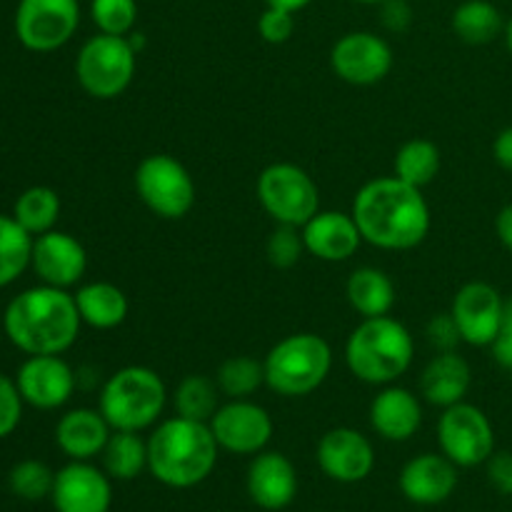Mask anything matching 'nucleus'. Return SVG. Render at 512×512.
<instances>
[{
	"mask_svg": "<svg viewBox=\"0 0 512 512\" xmlns=\"http://www.w3.org/2000/svg\"><path fill=\"white\" fill-rule=\"evenodd\" d=\"M353 218L365 243L380 250H413L428 238L430 208L420 188L400 178H375L358 190Z\"/></svg>",
	"mask_w": 512,
	"mask_h": 512,
	"instance_id": "1",
	"label": "nucleus"
},
{
	"mask_svg": "<svg viewBox=\"0 0 512 512\" xmlns=\"http://www.w3.org/2000/svg\"><path fill=\"white\" fill-rule=\"evenodd\" d=\"M80 325L75 295L43 283L15 295L3 315L5 335L25 355H63L78 340Z\"/></svg>",
	"mask_w": 512,
	"mask_h": 512,
	"instance_id": "2",
	"label": "nucleus"
},
{
	"mask_svg": "<svg viewBox=\"0 0 512 512\" xmlns=\"http://www.w3.org/2000/svg\"><path fill=\"white\" fill-rule=\"evenodd\" d=\"M218 453L208 423L175 415L150 433L148 470L165 488L188 490L210 478L218 465Z\"/></svg>",
	"mask_w": 512,
	"mask_h": 512,
	"instance_id": "3",
	"label": "nucleus"
},
{
	"mask_svg": "<svg viewBox=\"0 0 512 512\" xmlns=\"http://www.w3.org/2000/svg\"><path fill=\"white\" fill-rule=\"evenodd\" d=\"M413 358V335L390 315L363 318L345 343V365L355 378L368 385H393L408 373Z\"/></svg>",
	"mask_w": 512,
	"mask_h": 512,
	"instance_id": "4",
	"label": "nucleus"
},
{
	"mask_svg": "<svg viewBox=\"0 0 512 512\" xmlns=\"http://www.w3.org/2000/svg\"><path fill=\"white\" fill-rule=\"evenodd\" d=\"M168 403V388L153 368L128 365L110 375L100 388L98 410L113 430L143 433L153 428Z\"/></svg>",
	"mask_w": 512,
	"mask_h": 512,
	"instance_id": "5",
	"label": "nucleus"
},
{
	"mask_svg": "<svg viewBox=\"0 0 512 512\" xmlns=\"http://www.w3.org/2000/svg\"><path fill=\"white\" fill-rule=\"evenodd\" d=\"M265 385L283 398H305L328 380L333 348L315 333H293L268 350Z\"/></svg>",
	"mask_w": 512,
	"mask_h": 512,
	"instance_id": "6",
	"label": "nucleus"
},
{
	"mask_svg": "<svg viewBox=\"0 0 512 512\" xmlns=\"http://www.w3.org/2000/svg\"><path fill=\"white\" fill-rule=\"evenodd\" d=\"M138 68V50L128 35L98 33L88 38L75 58V78L95 100H113L130 88Z\"/></svg>",
	"mask_w": 512,
	"mask_h": 512,
	"instance_id": "7",
	"label": "nucleus"
},
{
	"mask_svg": "<svg viewBox=\"0 0 512 512\" xmlns=\"http://www.w3.org/2000/svg\"><path fill=\"white\" fill-rule=\"evenodd\" d=\"M135 190L145 208L163 220L185 218L198 198L193 175L168 153H155L140 160L135 168Z\"/></svg>",
	"mask_w": 512,
	"mask_h": 512,
	"instance_id": "8",
	"label": "nucleus"
},
{
	"mask_svg": "<svg viewBox=\"0 0 512 512\" xmlns=\"http://www.w3.org/2000/svg\"><path fill=\"white\" fill-rule=\"evenodd\" d=\"M258 200L265 213L280 225L303 228L320 210L315 180L295 163H273L258 175Z\"/></svg>",
	"mask_w": 512,
	"mask_h": 512,
	"instance_id": "9",
	"label": "nucleus"
},
{
	"mask_svg": "<svg viewBox=\"0 0 512 512\" xmlns=\"http://www.w3.org/2000/svg\"><path fill=\"white\" fill-rule=\"evenodd\" d=\"M438 443L458 468H478L495 453V430L488 415L470 403L450 405L438 423Z\"/></svg>",
	"mask_w": 512,
	"mask_h": 512,
	"instance_id": "10",
	"label": "nucleus"
},
{
	"mask_svg": "<svg viewBox=\"0 0 512 512\" xmlns=\"http://www.w3.org/2000/svg\"><path fill=\"white\" fill-rule=\"evenodd\" d=\"M80 25L78 0H20L15 35L33 53H53L70 43Z\"/></svg>",
	"mask_w": 512,
	"mask_h": 512,
	"instance_id": "11",
	"label": "nucleus"
},
{
	"mask_svg": "<svg viewBox=\"0 0 512 512\" xmlns=\"http://www.w3.org/2000/svg\"><path fill=\"white\" fill-rule=\"evenodd\" d=\"M210 430L220 450L233 455H258L273 440V418L253 400H230L220 405L210 420Z\"/></svg>",
	"mask_w": 512,
	"mask_h": 512,
	"instance_id": "12",
	"label": "nucleus"
},
{
	"mask_svg": "<svg viewBox=\"0 0 512 512\" xmlns=\"http://www.w3.org/2000/svg\"><path fill=\"white\" fill-rule=\"evenodd\" d=\"M395 55L388 40L370 30L345 33L330 50V68L343 83L350 85H375L388 78L393 70Z\"/></svg>",
	"mask_w": 512,
	"mask_h": 512,
	"instance_id": "13",
	"label": "nucleus"
},
{
	"mask_svg": "<svg viewBox=\"0 0 512 512\" xmlns=\"http://www.w3.org/2000/svg\"><path fill=\"white\" fill-rule=\"evenodd\" d=\"M505 298L495 285L485 280H470L455 293L450 315L460 330L463 343L473 348H490L498 338L500 323H503Z\"/></svg>",
	"mask_w": 512,
	"mask_h": 512,
	"instance_id": "14",
	"label": "nucleus"
},
{
	"mask_svg": "<svg viewBox=\"0 0 512 512\" xmlns=\"http://www.w3.org/2000/svg\"><path fill=\"white\" fill-rule=\"evenodd\" d=\"M25 403L35 410H58L73 398L78 375L60 355H28L15 378Z\"/></svg>",
	"mask_w": 512,
	"mask_h": 512,
	"instance_id": "15",
	"label": "nucleus"
},
{
	"mask_svg": "<svg viewBox=\"0 0 512 512\" xmlns=\"http://www.w3.org/2000/svg\"><path fill=\"white\" fill-rule=\"evenodd\" d=\"M50 500L55 512H108L113 505L110 475L90 460H70L55 473Z\"/></svg>",
	"mask_w": 512,
	"mask_h": 512,
	"instance_id": "16",
	"label": "nucleus"
},
{
	"mask_svg": "<svg viewBox=\"0 0 512 512\" xmlns=\"http://www.w3.org/2000/svg\"><path fill=\"white\" fill-rule=\"evenodd\" d=\"M320 470L343 485L363 483L375 468L373 443L355 428H333L320 438L315 450Z\"/></svg>",
	"mask_w": 512,
	"mask_h": 512,
	"instance_id": "17",
	"label": "nucleus"
},
{
	"mask_svg": "<svg viewBox=\"0 0 512 512\" xmlns=\"http://www.w3.org/2000/svg\"><path fill=\"white\" fill-rule=\"evenodd\" d=\"M30 268L43 285L68 290L83 280L85 270H88V253H85L83 243L70 233L48 230V233L33 238Z\"/></svg>",
	"mask_w": 512,
	"mask_h": 512,
	"instance_id": "18",
	"label": "nucleus"
},
{
	"mask_svg": "<svg viewBox=\"0 0 512 512\" xmlns=\"http://www.w3.org/2000/svg\"><path fill=\"white\" fill-rule=\"evenodd\" d=\"M400 493L423 508L445 503L458 488V465L443 453H423L400 470Z\"/></svg>",
	"mask_w": 512,
	"mask_h": 512,
	"instance_id": "19",
	"label": "nucleus"
},
{
	"mask_svg": "<svg viewBox=\"0 0 512 512\" xmlns=\"http://www.w3.org/2000/svg\"><path fill=\"white\" fill-rule=\"evenodd\" d=\"M298 470L275 450H263L253 458L245 478L250 500L263 510H285L298 495Z\"/></svg>",
	"mask_w": 512,
	"mask_h": 512,
	"instance_id": "20",
	"label": "nucleus"
},
{
	"mask_svg": "<svg viewBox=\"0 0 512 512\" xmlns=\"http://www.w3.org/2000/svg\"><path fill=\"white\" fill-rule=\"evenodd\" d=\"M300 230H303L305 250L325 263H345L358 253L363 243L353 213H340V210H318Z\"/></svg>",
	"mask_w": 512,
	"mask_h": 512,
	"instance_id": "21",
	"label": "nucleus"
},
{
	"mask_svg": "<svg viewBox=\"0 0 512 512\" xmlns=\"http://www.w3.org/2000/svg\"><path fill=\"white\" fill-rule=\"evenodd\" d=\"M370 428L390 443H405L423 425V405L418 395L400 385H383L370 403Z\"/></svg>",
	"mask_w": 512,
	"mask_h": 512,
	"instance_id": "22",
	"label": "nucleus"
},
{
	"mask_svg": "<svg viewBox=\"0 0 512 512\" xmlns=\"http://www.w3.org/2000/svg\"><path fill=\"white\" fill-rule=\"evenodd\" d=\"M110 433L113 428L100 410L75 408L68 410L55 425V443L70 460H93L103 453Z\"/></svg>",
	"mask_w": 512,
	"mask_h": 512,
	"instance_id": "23",
	"label": "nucleus"
},
{
	"mask_svg": "<svg viewBox=\"0 0 512 512\" xmlns=\"http://www.w3.org/2000/svg\"><path fill=\"white\" fill-rule=\"evenodd\" d=\"M473 385V373L463 355L455 350L438 353L420 375V393L435 408H450V405L463 403Z\"/></svg>",
	"mask_w": 512,
	"mask_h": 512,
	"instance_id": "24",
	"label": "nucleus"
},
{
	"mask_svg": "<svg viewBox=\"0 0 512 512\" xmlns=\"http://www.w3.org/2000/svg\"><path fill=\"white\" fill-rule=\"evenodd\" d=\"M75 305H78L80 320L95 330H113L125 323L128 318V295L113 283L95 280V283L80 285L75 293Z\"/></svg>",
	"mask_w": 512,
	"mask_h": 512,
	"instance_id": "25",
	"label": "nucleus"
},
{
	"mask_svg": "<svg viewBox=\"0 0 512 512\" xmlns=\"http://www.w3.org/2000/svg\"><path fill=\"white\" fill-rule=\"evenodd\" d=\"M345 295L348 303L360 318H380V315H390L395 300V285L380 268H358L350 273L348 283H345Z\"/></svg>",
	"mask_w": 512,
	"mask_h": 512,
	"instance_id": "26",
	"label": "nucleus"
},
{
	"mask_svg": "<svg viewBox=\"0 0 512 512\" xmlns=\"http://www.w3.org/2000/svg\"><path fill=\"white\" fill-rule=\"evenodd\" d=\"M450 25H453V33L468 45H488L500 33H505L503 13L490 0H465V3H460L455 8Z\"/></svg>",
	"mask_w": 512,
	"mask_h": 512,
	"instance_id": "27",
	"label": "nucleus"
},
{
	"mask_svg": "<svg viewBox=\"0 0 512 512\" xmlns=\"http://www.w3.org/2000/svg\"><path fill=\"white\" fill-rule=\"evenodd\" d=\"M100 458L110 480H135L148 470V440L130 430H113Z\"/></svg>",
	"mask_w": 512,
	"mask_h": 512,
	"instance_id": "28",
	"label": "nucleus"
},
{
	"mask_svg": "<svg viewBox=\"0 0 512 512\" xmlns=\"http://www.w3.org/2000/svg\"><path fill=\"white\" fill-rule=\"evenodd\" d=\"M395 178L423 190L440 173V148L428 138H413L395 153Z\"/></svg>",
	"mask_w": 512,
	"mask_h": 512,
	"instance_id": "29",
	"label": "nucleus"
},
{
	"mask_svg": "<svg viewBox=\"0 0 512 512\" xmlns=\"http://www.w3.org/2000/svg\"><path fill=\"white\" fill-rule=\"evenodd\" d=\"M13 218L33 238L55 230V223L60 218V195L48 185H33L18 195L13 205Z\"/></svg>",
	"mask_w": 512,
	"mask_h": 512,
	"instance_id": "30",
	"label": "nucleus"
},
{
	"mask_svg": "<svg viewBox=\"0 0 512 512\" xmlns=\"http://www.w3.org/2000/svg\"><path fill=\"white\" fill-rule=\"evenodd\" d=\"M175 415L210 423L220 408V388L208 375H185L173 393Z\"/></svg>",
	"mask_w": 512,
	"mask_h": 512,
	"instance_id": "31",
	"label": "nucleus"
},
{
	"mask_svg": "<svg viewBox=\"0 0 512 512\" xmlns=\"http://www.w3.org/2000/svg\"><path fill=\"white\" fill-rule=\"evenodd\" d=\"M33 235L20 228L13 215H0V288L20 278L30 268Z\"/></svg>",
	"mask_w": 512,
	"mask_h": 512,
	"instance_id": "32",
	"label": "nucleus"
},
{
	"mask_svg": "<svg viewBox=\"0 0 512 512\" xmlns=\"http://www.w3.org/2000/svg\"><path fill=\"white\" fill-rule=\"evenodd\" d=\"M215 383L228 400H248L265 385V365L250 355H233L218 368Z\"/></svg>",
	"mask_w": 512,
	"mask_h": 512,
	"instance_id": "33",
	"label": "nucleus"
},
{
	"mask_svg": "<svg viewBox=\"0 0 512 512\" xmlns=\"http://www.w3.org/2000/svg\"><path fill=\"white\" fill-rule=\"evenodd\" d=\"M53 483L55 473L43 463V460H20V463H15L13 470L8 473V485L10 490H13V495H18L20 500H30V503L50 498Z\"/></svg>",
	"mask_w": 512,
	"mask_h": 512,
	"instance_id": "34",
	"label": "nucleus"
},
{
	"mask_svg": "<svg viewBox=\"0 0 512 512\" xmlns=\"http://www.w3.org/2000/svg\"><path fill=\"white\" fill-rule=\"evenodd\" d=\"M90 18L98 33L130 35L138 23V0H90Z\"/></svg>",
	"mask_w": 512,
	"mask_h": 512,
	"instance_id": "35",
	"label": "nucleus"
},
{
	"mask_svg": "<svg viewBox=\"0 0 512 512\" xmlns=\"http://www.w3.org/2000/svg\"><path fill=\"white\" fill-rule=\"evenodd\" d=\"M303 253H308L303 230L295 228V225H275L273 233L268 235V243H265L268 263L278 270H290L300 263Z\"/></svg>",
	"mask_w": 512,
	"mask_h": 512,
	"instance_id": "36",
	"label": "nucleus"
},
{
	"mask_svg": "<svg viewBox=\"0 0 512 512\" xmlns=\"http://www.w3.org/2000/svg\"><path fill=\"white\" fill-rule=\"evenodd\" d=\"M23 395H20L15 380L0 373V440L15 433V428L23 420Z\"/></svg>",
	"mask_w": 512,
	"mask_h": 512,
	"instance_id": "37",
	"label": "nucleus"
},
{
	"mask_svg": "<svg viewBox=\"0 0 512 512\" xmlns=\"http://www.w3.org/2000/svg\"><path fill=\"white\" fill-rule=\"evenodd\" d=\"M258 33L270 45L288 43L295 33V13L283 8H270L268 5L258 18Z\"/></svg>",
	"mask_w": 512,
	"mask_h": 512,
	"instance_id": "38",
	"label": "nucleus"
},
{
	"mask_svg": "<svg viewBox=\"0 0 512 512\" xmlns=\"http://www.w3.org/2000/svg\"><path fill=\"white\" fill-rule=\"evenodd\" d=\"M425 335H428V343L433 345L438 353H448V350L458 348V343H463V338H460V330H458V325H455L450 310L448 313L435 315V318L428 323V328H425Z\"/></svg>",
	"mask_w": 512,
	"mask_h": 512,
	"instance_id": "39",
	"label": "nucleus"
},
{
	"mask_svg": "<svg viewBox=\"0 0 512 512\" xmlns=\"http://www.w3.org/2000/svg\"><path fill=\"white\" fill-rule=\"evenodd\" d=\"M490 353H493V360L503 370H510L512 373V295L505 298V313L503 323H500L498 338L490 345Z\"/></svg>",
	"mask_w": 512,
	"mask_h": 512,
	"instance_id": "40",
	"label": "nucleus"
},
{
	"mask_svg": "<svg viewBox=\"0 0 512 512\" xmlns=\"http://www.w3.org/2000/svg\"><path fill=\"white\" fill-rule=\"evenodd\" d=\"M488 480L498 493L512 495V453L503 450V453L490 455L488 463Z\"/></svg>",
	"mask_w": 512,
	"mask_h": 512,
	"instance_id": "41",
	"label": "nucleus"
},
{
	"mask_svg": "<svg viewBox=\"0 0 512 512\" xmlns=\"http://www.w3.org/2000/svg\"><path fill=\"white\" fill-rule=\"evenodd\" d=\"M383 5V25L393 33H405L413 23V8L408 0H385Z\"/></svg>",
	"mask_w": 512,
	"mask_h": 512,
	"instance_id": "42",
	"label": "nucleus"
},
{
	"mask_svg": "<svg viewBox=\"0 0 512 512\" xmlns=\"http://www.w3.org/2000/svg\"><path fill=\"white\" fill-rule=\"evenodd\" d=\"M493 158L503 170L512 173V125L500 130L493 140Z\"/></svg>",
	"mask_w": 512,
	"mask_h": 512,
	"instance_id": "43",
	"label": "nucleus"
},
{
	"mask_svg": "<svg viewBox=\"0 0 512 512\" xmlns=\"http://www.w3.org/2000/svg\"><path fill=\"white\" fill-rule=\"evenodd\" d=\"M495 233H498V240L503 243V248L512 253V203L505 205L498 213V218H495Z\"/></svg>",
	"mask_w": 512,
	"mask_h": 512,
	"instance_id": "44",
	"label": "nucleus"
},
{
	"mask_svg": "<svg viewBox=\"0 0 512 512\" xmlns=\"http://www.w3.org/2000/svg\"><path fill=\"white\" fill-rule=\"evenodd\" d=\"M310 3H313V0H265V5H270V8H283L290 10V13H300V10L308 8Z\"/></svg>",
	"mask_w": 512,
	"mask_h": 512,
	"instance_id": "45",
	"label": "nucleus"
},
{
	"mask_svg": "<svg viewBox=\"0 0 512 512\" xmlns=\"http://www.w3.org/2000/svg\"><path fill=\"white\" fill-rule=\"evenodd\" d=\"M505 45H508V50L512 55V18L505 23Z\"/></svg>",
	"mask_w": 512,
	"mask_h": 512,
	"instance_id": "46",
	"label": "nucleus"
},
{
	"mask_svg": "<svg viewBox=\"0 0 512 512\" xmlns=\"http://www.w3.org/2000/svg\"><path fill=\"white\" fill-rule=\"evenodd\" d=\"M353 3H360V5H380V3H385V0H353Z\"/></svg>",
	"mask_w": 512,
	"mask_h": 512,
	"instance_id": "47",
	"label": "nucleus"
}]
</instances>
